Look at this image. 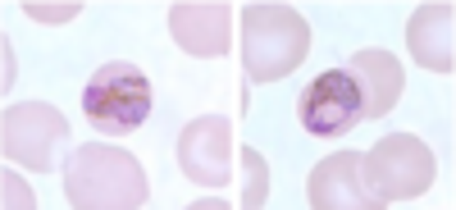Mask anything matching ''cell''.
Wrapping results in <instances>:
<instances>
[{"mask_svg": "<svg viewBox=\"0 0 456 210\" xmlns=\"http://www.w3.org/2000/svg\"><path fill=\"white\" fill-rule=\"evenodd\" d=\"M311 51V23L292 5H247L242 10V69L251 83H279L301 69Z\"/></svg>", "mask_w": 456, "mask_h": 210, "instance_id": "7a4b0ae2", "label": "cell"}, {"mask_svg": "<svg viewBox=\"0 0 456 210\" xmlns=\"http://www.w3.org/2000/svg\"><path fill=\"white\" fill-rule=\"evenodd\" d=\"M10 83H14V51L5 46V92H10Z\"/></svg>", "mask_w": 456, "mask_h": 210, "instance_id": "2e32d148", "label": "cell"}, {"mask_svg": "<svg viewBox=\"0 0 456 210\" xmlns=\"http://www.w3.org/2000/svg\"><path fill=\"white\" fill-rule=\"evenodd\" d=\"M238 165H242V192L233 197V206L260 210L265 197H270V169H265V160L256 151H238Z\"/></svg>", "mask_w": 456, "mask_h": 210, "instance_id": "7c38bea8", "label": "cell"}, {"mask_svg": "<svg viewBox=\"0 0 456 210\" xmlns=\"http://www.w3.org/2000/svg\"><path fill=\"white\" fill-rule=\"evenodd\" d=\"M83 5H28V14L32 19H42V23H64V19H73Z\"/></svg>", "mask_w": 456, "mask_h": 210, "instance_id": "4fadbf2b", "label": "cell"}, {"mask_svg": "<svg viewBox=\"0 0 456 210\" xmlns=\"http://www.w3.org/2000/svg\"><path fill=\"white\" fill-rule=\"evenodd\" d=\"M452 5H420L406 23V42H411V60L434 74H452L456 69V51H452Z\"/></svg>", "mask_w": 456, "mask_h": 210, "instance_id": "8fae6325", "label": "cell"}, {"mask_svg": "<svg viewBox=\"0 0 456 210\" xmlns=\"http://www.w3.org/2000/svg\"><path fill=\"white\" fill-rule=\"evenodd\" d=\"M434 174H438L434 151L420 142V137H411V133H393L370 156H361V183H365L374 210L429 192Z\"/></svg>", "mask_w": 456, "mask_h": 210, "instance_id": "3957f363", "label": "cell"}, {"mask_svg": "<svg viewBox=\"0 0 456 210\" xmlns=\"http://www.w3.org/2000/svg\"><path fill=\"white\" fill-rule=\"evenodd\" d=\"M233 124L224 115H206V119H192L178 137V165L192 183H206V188H228L233 179Z\"/></svg>", "mask_w": 456, "mask_h": 210, "instance_id": "8992f818", "label": "cell"}, {"mask_svg": "<svg viewBox=\"0 0 456 210\" xmlns=\"http://www.w3.org/2000/svg\"><path fill=\"white\" fill-rule=\"evenodd\" d=\"M5 206H32L28 188H19V174H10V169H5Z\"/></svg>", "mask_w": 456, "mask_h": 210, "instance_id": "5bb4252c", "label": "cell"}, {"mask_svg": "<svg viewBox=\"0 0 456 210\" xmlns=\"http://www.w3.org/2000/svg\"><path fill=\"white\" fill-rule=\"evenodd\" d=\"M69 142V119L55 105L28 101V105H10L5 124H0V147L5 160H19L23 169H51L60 160Z\"/></svg>", "mask_w": 456, "mask_h": 210, "instance_id": "5b68a950", "label": "cell"}, {"mask_svg": "<svg viewBox=\"0 0 456 210\" xmlns=\"http://www.w3.org/2000/svg\"><path fill=\"white\" fill-rule=\"evenodd\" d=\"M64 197L73 210H137L146 206V174L128 151L87 142L64 165Z\"/></svg>", "mask_w": 456, "mask_h": 210, "instance_id": "6da1fadb", "label": "cell"}, {"mask_svg": "<svg viewBox=\"0 0 456 210\" xmlns=\"http://www.w3.org/2000/svg\"><path fill=\"white\" fill-rule=\"evenodd\" d=\"M83 115L105 137H128L151 119V83L137 64L114 60L96 69L92 83L83 87Z\"/></svg>", "mask_w": 456, "mask_h": 210, "instance_id": "277c9868", "label": "cell"}, {"mask_svg": "<svg viewBox=\"0 0 456 210\" xmlns=\"http://www.w3.org/2000/svg\"><path fill=\"white\" fill-rule=\"evenodd\" d=\"M301 128L315 137H347L361 124V96L347 69H324V74L301 92L297 101Z\"/></svg>", "mask_w": 456, "mask_h": 210, "instance_id": "52a82bcc", "label": "cell"}, {"mask_svg": "<svg viewBox=\"0 0 456 210\" xmlns=\"http://www.w3.org/2000/svg\"><path fill=\"white\" fill-rule=\"evenodd\" d=\"M315 210H374L365 183H361V151H338L311 169L306 188Z\"/></svg>", "mask_w": 456, "mask_h": 210, "instance_id": "30bf717a", "label": "cell"}, {"mask_svg": "<svg viewBox=\"0 0 456 210\" xmlns=\"http://www.w3.org/2000/svg\"><path fill=\"white\" fill-rule=\"evenodd\" d=\"M224 206H233L228 197H201V201H192V210H224Z\"/></svg>", "mask_w": 456, "mask_h": 210, "instance_id": "9a60e30c", "label": "cell"}, {"mask_svg": "<svg viewBox=\"0 0 456 210\" xmlns=\"http://www.w3.org/2000/svg\"><path fill=\"white\" fill-rule=\"evenodd\" d=\"M228 23H233V10H228L224 0H183V5L169 10L174 42L197 60H215V55L228 51V42H233Z\"/></svg>", "mask_w": 456, "mask_h": 210, "instance_id": "ba28073f", "label": "cell"}, {"mask_svg": "<svg viewBox=\"0 0 456 210\" xmlns=\"http://www.w3.org/2000/svg\"><path fill=\"white\" fill-rule=\"evenodd\" d=\"M347 74H352L356 96H361V119H384L402 101L406 74H402L397 55H388V51H356L347 60Z\"/></svg>", "mask_w": 456, "mask_h": 210, "instance_id": "9c48e42d", "label": "cell"}]
</instances>
